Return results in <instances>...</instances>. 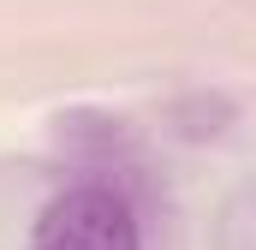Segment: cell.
Wrapping results in <instances>:
<instances>
[{"instance_id": "6da1fadb", "label": "cell", "mask_w": 256, "mask_h": 250, "mask_svg": "<svg viewBox=\"0 0 256 250\" xmlns=\"http://www.w3.org/2000/svg\"><path fill=\"white\" fill-rule=\"evenodd\" d=\"M30 250H143V226L114 185H66L36 214Z\"/></svg>"}]
</instances>
